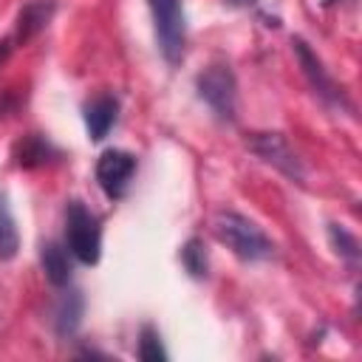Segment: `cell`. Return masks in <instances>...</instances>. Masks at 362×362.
<instances>
[{"label":"cell","instance_id":"6da1fadb","mask_svg":"<svg viewBox=\"0 0 362 362\" xmlns=\"http://www.w3.org/2000/svg\"><path fill=\"white\" fill-rule=\"evenodd\" d=\"M212 232L215 238L240 260L246 263H257V260H269L274 255V240L246 215L235 212V209H221L212 218Z\"/></svg>","mask_w":362,"mask_h":362},{"label":"cell","instance_id":"7a4b0ae2","mask_svg":"<svg viewBox=\"0 0 362 362\" xmlns=\"http://www.w3.org/2000/svg\"><path fill=\"white\" fill-rule=\"evenodd\" d=\"M65 246L79 263L85 266L99 263L102 226H99V218L82 201H68L65 206Z\"/></svg>","mask_w":362,"mask_h":362},{"label":"cell","instance_id":"3957f363","mask_svg":"<svg viewBox=\"0 0 362 362\" xmlns=\"http://www.w3.org/2000/svg\"><path fill=\"white\" fill-rule=\"evenodd\" d=\"M153 14V28L158 40V51L170 65H178L187 45V20L181 0H147Z\"/></svg>","mask_w":362,"mask_h":362},{"label":"cell","instance_id":"277c9868","mask_svg":"<svg viewBox=\"0 0 362 362\" xmlns=\"http://www.w3.org/2000/svg\"><path fill=\"white\" fill-rule=\"evenodd\" d=\"M195 90L201 96V102H206V107L221 119V122H235V110H238V85L235 76L226 65H212L204 74H198L195 79Z\"/></svg>","mask_w":362,"mask_h":362},{"label":"cell","instance_id":"5b68a950","mask_svg":"<svg viewBox=\"0 0 362 362\" xmlns=\"http://www.w3.org/2000/svg\"><path fill=\"white\" fill-rule=\"evenodd\" d=\"M246 147H249V153H255L263 164H269V167H274L277 173H283L288 181L303 184L305 167H303L300 156L291 150V144L286 141V136H280V133H252V136L246 139Z\"/></svg>","mask_w":362,"mask_h":362},{"label":"cell","instance_id":"8992f818","mask_svg":"<svg viewBox=\"0 0 362 362\" xmlns=\"http://www.w3.org/2000/svg\"><path fill=\"white\" fill-rule=\"evenodd\" d=\"M136 175V156L127 150H105L96 161V184L107 198H124Z\"/></svg>","mask_w":362,"mask_h":362},{"label":"cell","instance_id":"52a82bcc","mask_svg":"<svg viewBox=\"0 0 362 362\" xmlns=\"http://www.w3.org/2000/svg\"><path fill=\"white\" fill-rule=\"evenodd\" d=\"M291 45H294L297 62H300V68H303V74H305L308 85L314 88V93H317V96H320L325 105H334V107H348V99H345L342 88H337V82L328 76V71L322 68L320 57H317V54L308 48V42H305V40H300V37H294V40H291Z\"/></svg>","mask_w":362,"mask_h":362},{"label":"cell","instance_id":"ba28073f","mask_svg":"<svg viewBox=\"0 0 362 362\" xmlns=\"http://www.w3.org/2000/svg\"><path fill=\"white\" fill-rule=\"evenodd\" d=\"M116 116H119V102H116V96L102 93V96L90 99V102L85 105V127H88V136H90L93 141H102V139L110 133V127L116 124Z\"/></svg>","mask_w":362,"mask_h":362},{"label":"cell","instance_id":"9c48e42d","mask_svg":"<svg viewBox=\"0 0 362 362\" xmlns=\"http://www.w3.org/2000/svg\"><path fill=\"white\" fill-rule=\"evenodd\" d=\"M54 8H57L54 0H31V3H25L23 11L17 14V31H14V37H17L20 42H25V40H31L34 34H40V31L48 25Z\"/></svg>","mask_w":362,"mask_h":362},{"label":"cell","instance_id":"30bf717a","mask_svg":"<svg viewBox=\"0 0 362 362\" xmlns=\"http://www.w3.org/2000/svg\"><path fill=\"white\" fill-rule=\"evenodd\" d=\"M71 252H65L59 243H54V240H48V243H42V249H40V263H42V272H45V277H48V283L51 286H68L71 283V257H68Z\"/></svg>","mask_w":362,"mask_h":362},{"label":"cell","instance_id":"8fae6325","mask_svg":"<svg viewBox=\"0 0 362 362\" xmlns=\"http://www.w3.org/2000/svg\"><path fill=\"white\" fill-rule=\"evenodd\" d=\"M79 317H82V297L79 291H68L62 294L59 305H57V314H54V325L59 334H71L76 325H79Z\"/></svg>","mask_w":362,"mask_h":362},{"label":"cell","instance_id":"7c38bea8","mask_svg":"<svg viewBox=\"0 0 362 362\" xmlns=\"http://www.w3.org/2000/svg\"><path fill=\"white\" fill-rule=\"evenodd\" d=\"M20 249V235L14 226V218L6 206V201L0 198V260H11Z\"/></svg>","mask_w":362,"mask_h":362},{"label":"cell","instance_id":"4fadbf2b","mask_svg":"<svg viewBox=\"0 0 362 362\" xmlns=\"http://www.w3.org/2000/svg\"><path fill=\"white\" fill-rule=\"evenodd\" d=\"M181 263H184V269H187L192 277H204L206 269H209L206 246H204L198 238H189V240L181 246Z\"/></svg>","mask_w":362,"mask_h":362},{"label":"cell","instance_id":"5bb4252c","mask_svg":"<svg viewBox=\"0 0 362 362\" xmlns=\"http://www.w3.org/2000/svg\"><path fill=\"white\" fill-rule=\"evenodd\" d=\"M328 238H331V246L337 249V255H342L348 263H356L359 260V243H356V238L348 229L331 223L328 226Z\"/></svg>","mask_w":362,"mask_h":362},{"label":"cell","instance_id":"9a60e30c","mask_svg":"<svg viewBox=\"0 0 362 362\" xmlns=\"http://www.w3.org/2000/svg\"><path fill=\"white\" fill-rule=\"evenodd\" d=\"M139 359L144 362H164L167 359V351L161 348V337L153 325H144L141 328V337H139Z\"/></svg>","mask_w":362,"mask_h":362},{"label":"cell","instance_id":"2e32d148","mask_svg":"<svg viewBox=\"0 0 362 362\" xmlns=\"http://www.w3.org/2000/svg\"><path fill=\"white\" fill-rule=\"evenodd\" d=\"M48 158V144L42 141V139H37V136H28L23 144H20V164L23 167H34V164H42Z\"/></svg>","mask_w":362,"mask_h":362},{"label":"cell","instance_id":"e0dca14e","mask_svg":"<svg viewBox=\"0 0 362 362\" xmlns=\"http://www.w3.org/2000/svg\"><path fill=\"white\" fill-rule=\"evenodd\" d=\"M226 3H232V6H249V3H255V0H226Z\"/></svg>","mask_w":362,"mask_h":362}]
</instances>
